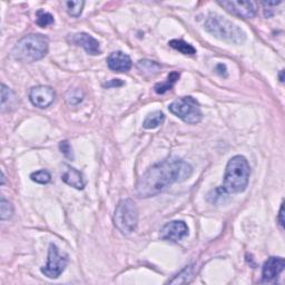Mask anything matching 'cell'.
Wrapping results in <instances>:
<instances>
[{"label": "cell", "instance_id": "6da1fadb", "mask_svg": "<svg viewBox=\"0 0 285 285\" xmlns=\"http://www.w3.org/2000/svg\"><path fill=\"white\" fill-rule=\"evenodd\" d=\"M192 174L193 167L187 161L177 157H169L152 165L140 176L136 185V193L142 198L156 196L175 183L189 180Z\"/></svg>", "mask_w": 285, "mask_h": 285}, {"label": "cell", "instance_id": "7a4b0ae2", "mask_svg": "<svg viewBox=\"0 0 285 285\" xmlns=\"http://www.w3.org/2000/svg\"><path fill=\"white\" fill-rule=\"evenodd\" d=\"M250 175L251 167L248 159L242 155L233 156L225 168L223 185L214 190L218 194L216 197L244 192L249 185Z\"/></svg>", "mask_w": 285, "mask_h": 285}, {"label": "cell", "instance_id": "3957f363", "mask_svg": "<svg viewBox=\"0 0 285 285\" xmlns=\"http://www.w3.org/2000/svg\"><path fill=\"white\" fill-rule=\"evenodd\" d=\"M48 38L40 33H31L21 38L12 48L11 56L20 63H35L48 53Z\"/></svg>", "mask_w": 285, "mask_h": 285}, {"label": "cell", "instance_id": "277c9868", "mask_svg": "<svg viewBox=\"0 0 285 285\" xmlns=\"http://www.w3.org/2000/svg\"><path fill=\"white\" fill-rule=\"evenodd\" d=\"M204 28L207 32L219 39L234 42V44H243L246 39L245 32L239 26L216 14L208 16L204 24Z\"/></svg>", "mask_w": 285, "mask_h": 285}, {"label": "cell", "instance_id": "5b68a950", "mask_svg": "<svg viewBox=\"0 0 285 285\" xmlns=\"http://www.w3.org/2000/svg\"><path fill=\"white\" fill-rule=\"evenodd\" d=\"M114 224L124 235L135 232L138 224V210L133 199L124 198L117 204L114 213Z\"/></svg>", "mask_w": 285, "mask_h": 285}, {"label": "cell", "instance_id": "8992f818", "mask_svg": "<svg viewBox=\"0 0 285 285\" xmlns=\"http://www.w3.org/2000/svg\"><path fill=\"white\" fill-rule=\"evenodd\" d=\"M168 110L180 120L190 125L198 124L203 118L198 101L192 96L181 97V98L173 101L168 106Z\"/></svg>", "mask_w": 285, "mask_h": 285}, {"label": "cell", "instance_id": "52a82bcc", "mask_svg": "<svg viewBox=\"0 0 285 285\" xmlns=\"http://www.w3.org/2000/svg\"><path fill=\"white\" fill-rule=\"evenodd\" d=\"M68 264L67 254H62L56 245L52 243L49 245L48 258L47 264L41 267V273L48 279H58L62 273L65 271Z\"/></svg>", "mask_w": 285, "mask_h": 285}, {"label": "cell", "instance_id": "ba28073f", "mask_svg": "<svg viewBox=\"0 0 285 285\" xmlns=\"http://www.w3.org/2000/svg\"><path fill=\"white\" fill-rule=\"evenodd\" d=\"M221 7L234 16L241 17L243 19H251L256 16L257 5L254 1H219Z\"/></svg>", "mask_w": 285, "mask_h": 285}, {"label": "cell", "instance_id": "9c48e42d", "mask_svg": "<svg viewBox=\"0 0 285 285\" xmlns=\"http://www.w3.org/2000/svg\"><path fill=\"white\" fill-rule=\"evenodd\" d=\"M55 98H56V93L54 89L49 86H44V85L32 87L29 92V99L32 104L41 109L49 107L54 103Z\"/></svg>", "mask_w": 285, "mask_h": 285}, {"label": "cell", "instance_id": "30bf717a", "mask_svg": "<svg viewBox=\"0 0 285 285\" xmlns=\"http://www.w3.org/2000/svg\"><path fill=\"white\" fill-rule=\"evenodd\" d=\"M189 235V227L183 221H172L165 224L159 232L161 240L178 242Z\"/></svg>", "mask_w": 285, "mask_h": 285}, {"label": "cell", "instance_id": "8fae6325", "mask_svg": "<svg viewBox=\"0 0 285 285\" xmlns=\"http://www.w3.org/2000/svg\"><path fill=\"white\" fill-rule=\"evenodd\" d=\"M285 261L283 257H270L262 269V282H272L284 271Z\"/></svg>", "mask_w": 285, "mask_h": 285}, {"label": "cell", "instance_id": "7c38bea8", "mask_svg": "<svg viewBox=\"0 0 285 285\" xmlns=\"http://www.w3.org/2000/svg\"><path fill=\"white\" fill-rule=\"evenodd\" d=\"M71 42L77 46L83 47L85 52L92 55V56H97V55L101 53L98 40L86 32L76 33V35H74L73 38H71Z\"/></svg>", "mask_w": 285, "mask_h": 285}, {"label": "cell", "instance_id": "4fadbf2b", "mask_svg": "<svg viewBox=\"0 0 285 285\" xmlns=\"http://www.w3.org/2000/svg\"><path fill=\"white\" fill-rule=\"evenodd\" d=\"M107 65L109 69L117 73H127L130 70L133 63L128 55L122 52H114L107 57Z\"/></svg>", "mask_w": 285, "mask_h": 285}, {"label": "cell", "instance_id": "5bb4252c", "mask_svg": "<svg viewBox=\"0 0 285 285\" xmlns=\"http://www.w3.org/2000/svg\"><path fill=\"white\" fill-rule=\"evenodd\" d=\"M62 181L79 190H84L86 186V180H85L83 173L75 167H71L70 165H65V169L62 173Z\"/></svg>", "mask_w": 285, "mask_h": 285}, {"label": "cell", "instance_id": "9a60e30c", "mask_svg": "<svg viewBox=\"0 0 285 285\" xmlns=\"http://www.w3.org/2000/svg\"><path fill=\"white\" fill-rule=\"evenodd\" d=\"M164 121H165L164 113L160 112V110H156V112H153L147 115L145 121L143 123V127L146 129H154L163 124Z\"/></svg>", "mask_w": 285, "mask_h": 285}, {"label": "cell", "instance_id": "2e32d148", "mask_svg": "<svg viewBox=\"0 0 285 285\" xmlns=\"http://www.w3.org/2000/svg\"><path fill=\"white\" fill-rule=\"evenodd\" d=\"M178 79H180V73H177V71H172V73L167 76V78H166L165 82L155 85L154 89L156 94L163 95V94H165L166 92L171 91V89L174 87V85L177 83Z\"/></svg>", "mask_w": 285, "mask_h": 285}, {"label": "cell", "instance_id": "e0dca14e", "mask_svg": "<svg viewBox=\"0 0 285 285\" xmlns=\"http://www.w3.org/2000/svg\"><path fill=\"white\" fill-rule=\"evenodd\" d=\"M137 68L140 73L147 76L157 75L160 71V65L156 62L148 61V59H143L137 63Z\"/></svg>", "mask_w": 285, "mask_h": 285}, {"label": "cell", "instance_id": "ac0fdd59", "mask_svg": "<svg viewBox=\"0 0 285 285\" xmlns=\"http://www.w3.org/2000/svg\"><path fill=\"white\" fill-rule=\"evenodd\" d=\"M168 45L183 55L196 54V49H195L192 45L182 39H173L168 42Z\"/></svg>", "mask_w": 285, "mask_h": 285}, {"label": "cell", "instance_id": "d6986e66", "mask_svg": "<svg viewBox=\"0 0 285 285\" xmlns=\"http://www.w3.org/2000/svg\"><path fill=\"white\" fill-rule=\"evenodd\" d=\"M55 23L54 16L45 10H38L36 12V24L41 28H46Z\"/></svg>", "mask_w": 285, "mask_h": 285}, {"label": "cell", "instance_id": "ffe728a7", "mask_svg": "<svg viewBox=\"0 0 285 285\" xmlns=\"http://www.w3.org/2000/svg\"><path fill=\"white\" fill-rule=\"evenodd\" d=\"M65 5H66V10L68 12V15L77 18V17L82 15L85 2L80 1V0H78V1H73V0H71V1H66Z\"/></svg>", "mask_w": 285, "mask_h": 285}, {"label": "cell", "instance_id": "44dd1931", "mask_svg": "<svg viewBox=\"0 0 285 285\" xmlns=\"http://www.w3.org/2000/svg\"><path fill=\"white\" fill-rule=\"evenodd\" d=\"M12 214H14V206L12 204L7 201L5 197H1L0 199V219L1 221H6L11 219Z\"/></svg>", "mask_w": 285, "mask_h": 285}, {"label": "cell", "instance_id": "7402d4cb", "mask_svg": "<svg viewBox=\"0 0 285 285\" xmlns=\"http://www.w3.org/2000/svg\"><path fill=\"white\" fill-rule=\"evenodd\" d=\"M31 178L32 182L38 183V184H48V183L52 181V175H50V173L48 171L41 169V171L32 173Z\"/></svg>", "mask_w": 285, "mask_h": 285}, {"label": "cell", "instance_id": "603a6c76", "mask_svg": "<svg viewBox=\"0 0 285 285\" xmlns=\"http://www.w3.org/2000/svg\"><path fill=\"white\" fill-rule=\"evenodd\" d=\"M84 98V94L80 89H71L66 94V101L69 105H78L82 103Z\"/></svg>", "mask_w": 285, "mask_h": 285}, {"label": "cell", "instance_id": "cb8c5ba5", "mask_svg": "<svg viewBox=\"0 0 285 285\" xmlns=\"http://www.w3.org/2000/svg\"><path fill=\"white\" fill-rule=\"evenodd\" d=\"M190 276H192V266H186L180 274H177L173 280L168 281V283H171V284L180 283V281L182 278H185V282L187 283V282H190L189 278H190Z\"/></svg>", "mask_w": 285, "mask_h": 285}, {"label": "cell", "instance_id": "d4e9b609", "mask_svg": "<svg viewBox=\"0 0 285 285\" xmlns=\"http://www.w3.org/2000/svg\"><path fill=\"white\" fill-rule=\"evenodd\" d=\"M11 97H14V94H12L11 89L9 87H7L5 84L1 85V107L2 110L5 108V105L7 103V100H10Z\"/></svg>", "mask_w": 285, "mask_h": 285}, {"label": "cell", "instance_id": "484cf974", "mask_svg": "<svg viewBox=\"0 0 285 285\" xmlns=\"http://www.w3.org/2000/svg\"><path fill=\"white\" fill-rule=\"evenodd\" d=\"M59 148H61L62 153L67 157V158H69V159H73V158H74L73 150H71L70 144L68 143L67 140H63V142L59 143Z\"/></svg>", "mask_w": 285, "mask_h": 285}, {"label": "cell", "instance_id": "4316f807", "mask_svg": "<svg viewBox=\"0 0 285 285\" xmlns=\"http://www.w3.org/2000/svg\"><path fill=\"white\" fill-rule=\"evenodd\" d=\"M278 222L279 225L281 226V228H284V203H282V205H281L280 208V212H279V215H278Z\"/></svg>", "mask_w": 285, "mask_h": 285}, {"label": "cell", "instance_id": "83f0119b", "mask_svg": "<svg viewBox=\"0 0 285 285\" xmlns=\"http://www.w3.org/2000/svg\"><path fill=\"white\" fill-rule=\"evenodd\" d=\"M124 83L121 82L120 79H112L109 83H106L105 84V87H120L123 86Z\"/></svg>", "mask_w": 285, "mask_h": 285}, {"label": "cell", "instance_id": "f1b7e54d", "mask_svg": "<svg viewBox=\"0 0 285 285\" xmlns=\"http://www.w3.org/2000/svg\"><path fill=\"white\" fill-rule=\"evenodd\" d=\"M283 73H284L283 70L280 71V82H281V83H283V80H284V79H283Z\"/></svg>", "mask_w": 285, "mask_h": 285}, {"label": "cell", "instance_id": "f546056e", "mask_svg": "<svg viewBox=\"0 0 285 285\" xmlns=\"http://www.w3.org/2000/svg\"><path fill=\"white\" fill-rule=\"evenodd\" d=\"M1 185L5 184V174H3V172H1Z\"/></svg>", "mask_w": 285, "mask_h": 285}]
</instances>
